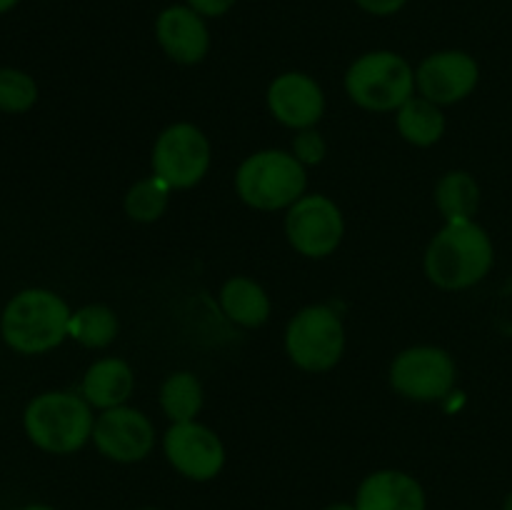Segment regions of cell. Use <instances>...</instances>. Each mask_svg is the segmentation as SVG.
<instances>
[{"instance_id": "obj_30", "label": "cell", "mask_w": 512, "mask_h": 510, "mask_svg": "<svg viewBox=\"0 0 512 510\" xmlns=\"http://www.w3.org/2000/svg\"><path fill=\"white\" fill-rule=\"evenodd\" d=\"M503 510H512V493L508 495V498H505V503H503Z\"/></svg>"}, {"instance_id": "obj_17", "label": "cell", "mask_w": 512, "mask_h": 510, "mask_svg": "<svg viewBox=\"0 0 512 510\" xmlns=\"http://www.w3.org/2000/svg\"><path fill=\"white\" fill-rule=\"evenodd\" d=\"M218 300L225 318L233 320L240 328H260L268 323L270 298L258 280L235 275V278L225 280Z\"/></svg>"}, {"instance_id": "obj_9", "label": "cell", "mask_w": 512, "mask_h": 510, "mask_svg": "<svg viewBox=\"0 0 512 510\" xmlns=\"http://www.w3.org/2000/svg\"><path fill=\"white\" fill-rule=\"evenodd\" d=\"M285 235L293 250L305 258H328L340 248L345 235L343 210L328 195H303L285 215Z\"/></svg>"}, {"instance_id": "obj_22", "label": "cell", "mask_w": 512, "mask_h": 510, "mask_svg": "<svg viewBox=\"0 0 512 510\" xmlns=\"http://www.w3.org/2000/svg\"><path fill=\"white\" fill-rule=\"evenodd\" d=\"M170 188L165 180H160L158 175H148V178H140L138 183H133L125 193L123 208L125 215L135 223H155L165 215L170 203Z\"/></svg>"}, {"instance_id": "obj_16", "label": "cell", "mask_w": 512, "mask_h": 510, "mask_svg": "<svg viewBox=\"0 0 512 510\" xmlns=\"http://www.w3.org/2000/svg\"><path fill=\"white\" fill-rule=\"evenodd\" d=\"M135 390L133 368L123 358H103L95 360L83 375L80 395L88 400L93 408L110 410L128 403Z\"/></svg>"}, {"instance_id": "obj_24", "label": "cell", "mask_w": 512, "mask_h": 510, "mask_svg": "<svg viewBox=\"0 0 512 510\" xmlns=\"http://www.w3.org/2000/svg\"><path fill=\"white\" fill-rule=\"evenodd\" d=\"M290 153L300 160V163L308 168V165H318L325 160V153H328V145H325V138L315 128L298 130L293 140V150Z\"/></svg>"}, {"instance_id": "obj_8", "label": "cell", "mask_w": 512, "mask_h": 510, "mask_svg": "<svg viewBox=\"0 0 512 510\" xmlns=\"http://www.w3.org/2000/svg\"><path fill=\"white\" fill-rule=\"evenodd\" d=\"M150 168L173 190L195 188L210 168L208 135L193 123L168 125L155 140Z\"/></svg>"}, {"instance_id": "obj_25", "label": "cell", "mask_w": 512, "mask_h": 510, "mask_svg": "<svg viewBox=\"0 0 512 510\" xmlns=\"http://www.w3.org/2000/svg\"><path fill=\"white\" fill-rule=\"evenodd\" d=\"M238 0H188L190 8L195 13H200L203 18H220V15L228 13Z\"/></svg>"}, {"instance_id": "obj_28", "label": "cell", "mask_w": 512, "mask_h": 510, "mask_svg": "<svg viewBox=\"0 0 512 510\" xmlns=\"http://www.w3.org/2000/svg\"><path fill=\"white\" fill-rule=\"evenodd\" d=\"M15 5H18V0H0V13H8Z\"/></svg>"}, {"instance_id": "obj_4", "label": "cell", "mask_w": 512, "mask_h": 510, "mask_svg": "<svg viewBox=\"0 0 512 510\" xmlns=\"http://www.w3.org/2000/svg\"><path fill=\"white\" fill-rule=\"evenodd\" d=\"M308 188L305 165L285 150L268 148L248 155L235 173V193L248 208L275 213L298 203Z\"/></svg>"}, {"instance_id": "obj_31", "label": "cell", "mask_w": 512, "mask_h": 510, "mask_svg": "<svg viewBox=\"0 0 512 510\" xmlns=\"http://www.w3.org/2000/svg\"><path fill=\"white\" fill-rule=\"evenodd\" d=\"M143 510H158V508H143Z\"/></svg>"}, {"instance_id": "obj_11", "label": "cell", "mask_w": 512, "mask_h": 510, "mask_svg": "<svg viewBox=\"0 0 512 510\" xmlns=\"http://www.w3.org/2000/svg\"><path fill=\"white\" fill-rule=\"evenodd\" d=\"M93 443L113 463H138L155 445V428L148 415L130 405L100 410L95 418Z\"/></svg>"}, {"instance_id": "obj_10", "label": "cell", "mask_w": 512, "mask_h": 510, "mask_svg": "<svg viewBox=\"0 0 512 510\" xmlns=\"http://www.w3.org/2000/svg\"><path fill=\"white\" fill-rule=\"evenodd\" d=\"M163 453L180 475L198 483L218 478L225 465L223 440L198 420L170 425L163 435Z\"/></svg>"}, {"instance_id": "obj_12", "label": "cell", "mask_w": 512, "mask_h": 510, "mask_svg": "<svg viewBox=\"0 0 512 510\" xmlns=\"http://www.w3.org/2000/svg\"><path fill=\"white\" fill-rule=\"evenodd\" d=\"M478 60L465 50H438L415 70V88L435 105H455L478 88Z\"/></svg>"}, {"instance_id": "obj_6", "label": "cell", "mask_w": 512, "mask_h": 510, "mask_svg": "<svg viewBox=\"0 0 512 510\" xmlns=\"http://www.w3.org/2000/svg\"><path fill=\"white\" fill-rule=\"evenodd\" d=\"M285 353L305 373H328L345 353V328L328 305H308L285 328Z\"/></svg>"}, {"instance_id": "obj_27", "label": "cell", "mask_w": 512, "mask_h": 510, "mask_svg": "<svg viewBox=\"0 0 512 510\" xmlns=\"http://www.w3.org/2000/svg\"><path fill=\"white\" fill-rule=\"evenodd\" d=\"M325 510H358V508H355V503L353 505H350V503H335V505H328Z\"/></svg>"}, {"instance_id": "obj_14", "label": "cell", "mask_w": 512, "mask_h": 510, "mask_svg": "<svg viewBox=\"0 0 512 510\" xmlns=\"http://www.w3.org/2000/svg\"><path fill=\"white\" fill-rule=\"evenodd\" d=\"M155 38L163 53L178 65H198L210 50L205 18L190 5H170L155 20Z\"/></svg>"}, {"instance_id": "obj_15", "label": "cell", "mask_w": 512, "mask_h": 510, "mask_svg": "<svg viewBox=\"0 0 512 510\" xmlns=\"http://www.w3.org/2000/svg\"><path fill=\"white\" fill-rule=\"evenodd\" d=\"M358 510H425V490L403 470H375L360 483Z\"/></svg>"}, {"instance_id": "obj_29", "label": "cell", "mask_w": 512, "mask_h": 510, "mask_svg": "<svg viewBox=\"0 0 512 510\" xmlns=\"http://www.w3.org/2000/svg\"><path fill=\"white\" fill-rule=\"evenodd\" d=\"M20 510H55V508H50V505H25V508Z\"/></svg>"}, {"instance_id": "obj_3", "label": "cell", "mask_w": 512, "mask_h": 510, "mask_svg": "<svg viewBox=\"0 0 512 510\" xmlns=\"http://www.w3.org/2000/svg\"><path fill=\"white\" fill-rule=\"evenodd\" d=\"M28 438L40 450L53 455H70L93 440V405L83 395L50 390L35 395L23 413Z\"/></svg>"}, {"instance_id": "obj_20", "label": "cell", "mask_w": 512, "mask_h": 510, "mask_svg": "<svg viewBox=\"0 0 512 510\" xmlns=\"http://www.w3.org/2000/svg\"><path fill=\"white\" fill-rule=\"evenodd\" d=\"M435 205L445 223L455 220H473L480 208V185L465 170H450L435 185Z\"/></svg>"}, {"instance_id": "obj_21", "label": "cell", "mask_w": 512, "mask_h": 510, "mask_svg": "<svg viewBox=\"0 0 512 510\" xmlns=\"http://www.w3.org/2000/svg\"><path fill=\"white\" fill-rule=\"evenodd\" d=\"M118 315L113 308L103 303H90L83 308L75 310L70 315V328L68 338L80 343L83 348H108L115 338H118Z\"/></svg>"}, {"instance_id": "obj_13", "label": "cell", "mask_w": 512, "mask_h": 510, "mask_svg": "<svg viewBox=\"0 0 512 510\" xmlns=\"http://www.w3.org/2000/svg\"><path fill=\"white\" fill-rule=\"evenodd\" d=\"M268 110L280 125L293 130L315 128L325 115V93L318 80L300 70L278 75L268 85Z\"/></svg>"}, {"instance_id": "obj_7", "label": "cell", "mask_w": 512, "mask_h": 510, "mask_svg": "<svg viewBox=\"0 0 512 510\" xmlns=\"http://www.w3.org/2000/svg\"><path fill=\"white\" fill-rule=\"evenodd\" d=\"M390 385L413 403H438L448 398L458 380V368L448 350L438 345H413L390 363Z\"/></svg>"}, {"instance_id": "obj_2", "label": "cell", "mask_w": 512, "mask_h": 510, "mask_svg": "<svg viewBox=\"0 0 512 510\" xmlns=\"http://www.w3.org/2000/svg\"><path fill=\"white\" fill-rule=\"evenodd\" d=\"M70 315L73 310L58 293L45 288H28L5 305L0 333L15 353H48L68 338Z\"/></svg>"}, {"instance_id": "obj_5", "label": "cell", "mask_w": 512, "mask_h": 510, "mask_svg": "<svg viewBox=\"0 0 512 510\" xmlns=\"http://www.w3.org/2000/svg\"><path fill=\"white\" fill-rule=\"evenodd\" d=\"M345 93L370 113H395L415 95V70L393 50H370L345 73Z\"/></svg>"}, {"instance_id": "obj_18", "label": "cell", "mask_w": 512, "mask_h": 510, "mask_svg": "<svg viewBox=\"0 0 512 510\" xmlns=\"http://www.w3.org/2000/svg\"><path fill=\"white\" fill-rule=\"evenodd\" d=\"M395 128L405 143L415 148H430L445 135L443 108L430 103L423 95H413L408 103L395 110Z\"/></svg>"}, {"instance_id": "obj_26", "label": "cell", "mask_w": 512, "mask_h": 510, "mask_svg": "<svg viewBox=\"0 0 512 510\" xmlns=\"http://www.w3.org/2000/svg\"><path fill=\"white\" fill-rule=\"evenodd\" d=\"M355 3H358V8H363L365 13L385 18V15H395L398 10H403L408 0H355Z\"/></svg>"}, {"instance_id": "obj_23", "label": "cell", "mask_w": 512, "mask_h": 510, "mask_svg": "<svg viewBox=\"0 0 512 510\" xmlns=\"http://www.w3.org/2000/svg\"><path fill=\"white\" fill-rule=\"evenodd\" d=\"M38 103V85L28 73L0 68V110L10 115L28 113Z\"/></svg>"}, {"instance_id": "obj_1", "label": "cell", "mask_w": 512, "mask_h": 510, "mask_svg": "<svg viewBox=\"0 0 512 510\" xmlns=\"http://www.w3.org/2000/svg\"><path fill=\"white\" fill-rule=\"evenodd\" d=\"M495 260L488 230L475 220L445 223L425 250V275L440 290H468L490 273Z\"/></svg>"}, {"instance_id": "obj_19", "label": "cell", "mask_w": 512, "mask_h": 510, "mask_svg": "<svg viewBox=\"0 0 512 510\" xmlns=\"http://www.w3.org/2000/svg\"><path fill=\"white\" fill-rule=\"evenodd\" d=\"M160 408L170 423H188L198 420V413L203 410V383L198 375L190 370H175L160 385Z\"/></svg>"}]
</instances>
